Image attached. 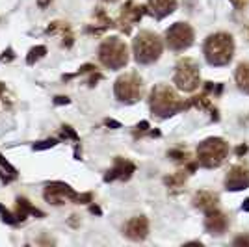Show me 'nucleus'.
<instances>
[{"label": "nucleus", "instance_id": "3", "mask_svg": "<svg viewBox=\"0 0 249 247\" xmlns=\"http://www.w3.org/2000/svg\"><path fill=\"white\" fill-rule=\"evenodd\" d=\"M132 52H134V60L140 65H151L160 60L164 52V43L155 32L142 30L132 41Z\"/></svg>", "mask_w": 249, "mask_h": 247}, {"label": "nucleus", "instance_id": "8", "mask_svg": "<svg viewBox=\"0 0 249 247\" xmlns=\"http://www.w3.org/2000/svg\"><path fill=\"white\" fill-rule=\"evenodd\" d=\"M173 82L177 89L180 91L192 93L201 86V71H199V63L194 58H182L175 65V74H173Z\"/></svg>", "mask_w": 249, "mask_h": 247}, {"label": "nucleus", "instance_id": "5", "mask_svg": "<svg viewBox=\"0 0 249 247\" xmlns=\"http://www.w3.org/2000/svg\"><path fill=\"white\" fill-rule=\"evenodd\" d=\"M128 58V47L121 37H108L99 47V62L112 71L126 67Z\"/></svg>", "mask_w": 249, "mask_h": 247}, {"label": "nucleus", "instance_id": "16", "mask_svg": "<svg viewBox=\"0 0 249 247\" xmlns=\"http://www.w3.org/2000/svg\"><path fill=\"white\" fill-rule=\"evenodd\" d=\"M13 216H15V223L19 225V223H22L28 216L45 217V212H41L39 208H36L26 197H17V208H15Z\"/></svg>", "mask_w": 249, "mask_h": 247}, {"label": "nucleus", "instance_id": "10", "mask_svg": "<svg viewBox=\"0 0 249 247\" xmlns=\"http://www.w3.org/2000/svg\"><path fill=\"white\" fill-rule=\"evenodd\" d=\"M147 13H149L147 6L136 4L134 0H128V2H124V6L121 8V13H119V19H117L115 26H119V30L124 32V34H130L132 26L138 21H142Z\"/></svg>", "mask_w": 249, "mask_h": 247}, {"label": "nucleus", "instance_id": "28", "mask_svg": "<svg viewBox=\"0 0 249 247\" xmlns=\"http://www.w3.org/2000/svg\"><path fill=\"white\" fill-rule=\"evenodd\" d=\"M234 246H246L249 247V234H246V236H238L234 238V242H232Z\"/></svg>", "mask_w": 249, "mask_h": 247}, {"label": "nucleus", "instance_id": "13", "mask_svg": "<svg viewBox=\"0 0 249 247\" xmlns=\"http://www.w3.org/2000/svg\"><path fill=\"white\" fill-rule=\"evenodd\" d=\"M123 234L132 242H143L149 236V219L145 216L130 217L123 227Z\"/></svg>", "mask_w": 249, "mask_h": 247}, {"label": "nucleus", "instance_id": "18", "mask_svg": "<svg viewBox=\"0 0 249 247\" xmlns=\"http://www.w3.org/2000/svg\"><path fill=\"white\" fill-rule=\"evenodd\" d=\"M192 203L196 208L199 210H203V212H208V210H214V208H218V203H219V197L214 194V192H208V190H201L197 192L194 199H192Z\"/></svg>", "mask_w": 249, "mask_h": 247}, {"label": "nucleus", "instance_id": "7", "mask_svg": "<svg viewBox=\"0 0 249 247\" xmlns=\"http://www.w3.org/2000/svg\"><path fill=\"white\" fill-rule=\"evenodd\" d=\"M114 95L123 104L138 103L143 97V78L138 72H124L115 80Z\"/></svg>", "mask_w": 249, "mask_h": 247}, {"label": "nucleus", "instance_id": "15", "mask_svg": "<svg viewBox=\"0 0 249 247\" xmlns=\"http://www.w3.org/2000/svg\"><path fill=\"white\" fill-rule=\"evenodd\" d=\"M45 34H49V35H60L63 49H71L74 45V34H73V28L69 26V22H63V21L51 22L47 26Z\"/></svg>", "mask_w": 249, "mask_h": 247}, {"label": "nucleus", "instance_id": "38", "mask_svg": "<svg viewBox=\"0 0 249 247\" xmlns=\"http://www.w3.org/2000/svg\"><path fill=\"white\" fill-rule=\"evenodd\" d=\"M104 2H110L112 4V2H117V0H104Z\"/></svg>", "mask_w": 249, "mask_h": 247}, {"label": "nucleus", "instance_id": "30", "mask_svg": "<svg viewBox=\"0 0 249 247\" xmlns=\"http://www.w3.org/2000/svg\"><path fill=\"white\" fill-rule=\"evenodd\" d=\"M231 4H232L234 8H238V10H244L249 4V0H231Z\"/></svg>", "mask_w": 249, "mask_h": 247}, {"label": "nucleus", "instance_id": "20", "mask_svg": "<svg viewBox=\"0 0 249 247\" xmlns=\"http://www.w3.org/2000/svg\"><path fill=\"white\" fill-rule=\"evenodd\" d=\"M234 80L240 91L249 95V62H242L234 71Z\"/></svg>", "mask_w": 249, "mask_h": 247}, {"label": "nucleus", "instance_id": "4", "mask_svg": "<svg viewBox=\"0 0 249 247\" xmlns=\"http://www.w3.org/2000/svg\"><path fill=\"white\" fill-rule=\"evenodd\" d=\"M43 197L47 203L54 206H62L65 203H76V205H88L93 201V194L86 192V194H76L73 188L65 182H49L43 190Z\"/></svg>", "mask_w": 249, "mask_h": 247}, {"label": "nucleus", "instance_id": "37", "mask_svg": "<svg viewBox=\"0 0 249 247\" xmlns=\"http://www.w3.org/2000/svg\"><path fill=\"white\" fill-rule=\"evenodd\" d=\"M4 210H6V206H4V205H0V214H2Z\"/></svg>", "mask_w": 249, "mask_h": 247}, {"label": "nucleus", "instance_id": "1", "mask_svg": "<svg viewBox=\"0 0 249 247\" xmlns=\"http://www.w3.org/2000/svg\"><path fill=\"white\" fill-rule=\"evenodd\" d=\"M149 108H151L153 115L160 117V119H167V117L182 112V110H188V101H182L171 86L158 84L151 89Z\"/></svg>", "mask_w": 249, "mask_h": 247}, {"label": "nucleus", "instance_id": "21", "mask_svg": "<svg viewBox=\"0 0 249 247\" xmlns=\"http://www.w3.org/2000/svg\"><path fill=\"white\" fill-rule=\"evenodd\" d=\"M188 175H192V171L186 167V169H182V171H177L175 175L166 176V178H164V184H166L167 188H171V190H180V188L184 186V182H186Z\"/></svg>", "mask_w": 249, "mask_h": 247}, {"label": "nucleus", "instance_id": "31", "mask_svg": "<svg viewBox=\"0 0 249 247\" xmlns=\"http://www.w3.org/2000/svg\"><path fill=\"white\" fill-rule=\"evenodd\" d=\"M13 58H15L13 49H8V51H4V54H2V60H4V62H10V60H13Z\"/></svg>", "mask_w": 249, "mask_h": 247}, {"label": "nucleus", "instance_id": "12", "mask_svg": "<svg viewBox=\"0 0 249 247\" xmlns=\"http://www.w3.org/2000/svg\"><path fill=\"white\" fill-rule=\"evenodd\" d=\"M225 188L229 192H242L249 188V167L248 165H232L225 176Z\"/></svg>", "mask_w": 249, "mask_h": 247}, {"label": "nucleus", "instance_id": "23", "mask_svg": "<svg viewBox=\"0 0 249 247\" xmlns=\"http://www.w3.org/2000/svg\"><path fill=\"white\" fill-rule=\"evenodd\" d=\"M167 156L173 158L175 162H184V164L190 162V153H188V151H182V149H173V151L167 153Z\"/></svg>", "mask_w": 249, "mask_h": 247}, {"label": "nucleus", "instance_id": "36", "mask_svg": "<svg viewBox=\"0 0 249 247\" xmlns=\"http://www.w3.org/2000/svg\"><path fill=\"white\" fill-rule=\"evenodd\" d=\"M2 93H4V84H0V99H2Z\"/></svg>", "mask_w": 249, "mask_h": 247}, {"label": "nucleus", "instance_id": "25", "mask_svg": "<svg viewBox=\"0 0 249 247\" xmlns=\"http://www.w3.org/2000/svg\"><path fill=\"white\" fill-rule=\"evenodd\" d=\"M58 145V140L56 138H49V140H43V141H37V143L32 145L34 151H47V149H52Z\"/></svg>", "mask_w": 249, "mask_h": 247}, {"label": "nucleus", "instance_id": "35", "mask_svg": "<svg viewBox=\"0 0 249 247\" xmlns=\"http://www.w3.org/2000/svg\"><path fill=\"white\" fill-rule=\"evenodd\" d=\"M242 208H244V210H249V199H248V201H246V205L242 206Z\"/></svg>", "mask_w": 249, "mask_h": 247}, {"label": "nucleus", "instance_id": "9", "mask_svg": "<svg viewBox=\"0 0 249 247\" xmlns=\"http://www.w3.org/2000/svg\"><path fill=\"white\" fill-rule=\"evenodd\" d=\"M196 34L188 22H175L166 32V45L175 52H184L194 45Z\"/></svg>", "mask_w": 249, "mask_h": 247}, {"label": "nucleus", "instance_id": "17", "mask_svg": "<svg viewBox=\"0 0 249 247\" xmlns=\"http://www.w3.org/2000/svg\"><path fill=\"white\" fill-rule=\"evenodd\" d=\"M147 8L156 19H166L167 15H171L177 10V0H149Z\"/></svg>", "mask_w": 249, "mask_h": 247}, {"label": "nucleus", "instance_id": "27", "mask_svg": "<svg viewBox=\"0 0 249 247\" xmlns=\"http://www.w3.org/2000/svg\"><path fill=\"white\" fill-rule=\"evenodd\" d=\"M147 130H149V123H147V121H142L140 124H136V128H134V138H142V136L145 134Z\"/></svg>", "mask_w": 249, "mask_h": 247}, {"label": "nucleus", "instance_id": "14", "mask_svg": "<svg viewBox=\"0 0 249 247\" xmlns=\"http://www.w3.org/2000/svg\"><path fill=\"white\" fill-rule=\"evenodd\" d=\"M207 217H205V229H207L208 234H212V236H221V234H225L229 229V217L218 210V208H214V210H208L205 212Z\"/></svg>", "mask_w": 249, "mask_h": 247}, {"label": "nucleus", "instance_id": "33", "mask_svg": "<svg viewBox=\"0 0 249 247\" xmlns=\"http://www.w3.org/2000/svg\"><path fill=\"white\" fill-rule=\"evenodd\" d=\"M52 0H37V6L39 8H47V6H51Z\"/></svg>", "mask_w": 249, "mask_h": 247}, {"label": "nucleus", "instance_id": "6", "mask_svg": "<svg viewBox=\"0 0 249 247\" xmlns=\"http://www.w3.org/2000/svg\"><path fill=\"white\" fill-rule=\"evenodd\" d=\"M229 155V145L221 138H207L197 147V165L214 169L225 162Z\"/></svg>", "mask_w": 249, "mask_h": 247}, {"label": "nucleus", "instance_id": "29", "mask_svg": "<svg viewBox=\"0 0 249 247\" xmlns=\"http://www.w3.org/2000/svg\"><path fill=\"white\" fill-rule=\"evenodd\" d=\"M69 97H63V95H58V97H54V104L56 106H62V104H69Z\"/></svg>", "mask_w": 249, "mask_h": 247}, {"label": "nucleus", "instance_id": "26", "mask_svg": "<svg viewBox=\"0 0 249 247\" xmlns=\"http://www.w3.org/2000/svg\"><path fill=\"white\" fill-rule=\"evenodd\" d=\"M0 167H2L4 171H8V175H11L13 178H17V169H15V167H13V165H11L2 155H0Z\"/></svg>", "mask_w": 249, "mask_h": 247}, {"label": "nucleus", "instance_id": "22", "mask_svg": "<svg viewBox=\"0 0 249 247\" xmlns=\"http://www.w3.org/2000/svg\"><path fill=\"white\" fill-rule=\"evenodd\" d=\"M47 56V47L45 45H36V47H32L28 54H26V63L28 65H36V63L43 60Z\"/></svg>", "mask_w": 249, "mask_h": 247}, {"label": "nucleus", "instance_id": "32", "mask_svg": "<svg viewBox=\"0 0 249 247\" xmlns=\"http://www.w3.org/2000/svg\"><path fill=\"white\" fill-rule=\"evenodd\" d=\"M104 124H106V126H114V128H119V126H121V123H117V121H114V119H106Z\"/></svg>", "mask_w": 249, "mask_h": 247}, {"label": "nucleus", "instance_id": "2", "mask_svg": "<svg viewBox=\"0 0 249 247\" xmlns=\"http://www.w3.org/2000/svg\"><path fill=\"white\" fill-rule=\"evenodd\" d=\"M203 52L210 65H214V67L229 65L234 56V39L231 34H225V32L212 34L207 37Z\"/></svg>", "mask_w": 249, "mask_h": 247}, {"label": "nucleus", "instance_id": "19", "mask_svg": "<svg viewBox=\"0 0 249 247\" xmlns=\"http://www.w3.org/2000/svg\"><path fill=\"white\" fill-rule=\"evenodd\" d=\"M115 22L106 15V11L103 8H95V26H88L86 32L88 34H103L108 28H114Z\"/></svg>", "mask_w": 249, "mask_h": 247}, {"label": "nucleus", "instance_id": "24", "mask_svg": "<svg viewBox=\"0 0 249 247\" xmlns=\"http://www.w3.org/2000/svg\"><path fill=\"white\" fill-rule=\"evenodd\" d=\"M62 140H73V141H80V136L76 134V130H74L73 126H69V124H63L62 126V134H60Z\"/></svg>", "mask_w": 249, "mask_h": 247}, {"label": "nucleus", "instance_id": "34", "mask_svg": "<svg viewBox=\"0 0 249 247\" xmlns=\"http://www.w3.org/2000/svg\"><path fill=\"white\" fill-rule=\"evenodd\" d=\"M89 210H91V212H93V214H101V208H99V206H91V208H89Z\"/></svg>", "mask_w": 249, "mask_h": 247}, {"label": "nucleus", "instance_id": "11", "mask_svg": "<svg viewBox=\"0 0 249 247\" xmlns=\"http://www.w3.org/2000/svg\"><path fill=\"white\" fill-rule=\"evenodd\" d=\"M136 173V164L128 158H123V156H117L114 160V165L106 171L104 175V182H115V180H121V182H126L130 180L132 175Z\"/></svg>", "mask_w": 249, "mask_h": 247}, {"label": "nucleus", "instance_id": "39", "mask_svg": "<svg viewBox=\"0 0 249 247\" xmlns=\"http://www.w3.org/2000/svg\"><path fill=\"white\" fill-rule=\"evenodd\" d=\"M248 35H249V24H248Z\"/></svg>", "mask_w": 249, "mask_h": 247}]
</instances>
